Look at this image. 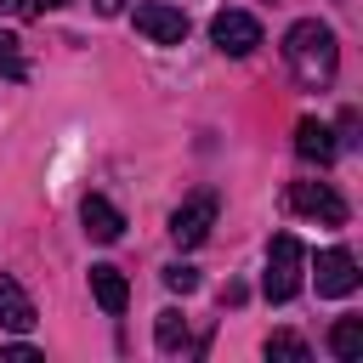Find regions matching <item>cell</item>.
Masks as SVG:
<instances>
[{
	"instance_id": "cell-1",
	"label": "cell",
	"mask_w": 363,
	"mask_h": 363,
	"mask_svg": "<svg viewBox=\"0 0 363 363\" xmlns=\"http://www.w3.org/2000/svg\"><path fill=\"white\" fill-rule=\"evenodd\" d=\"M284 62H289V74H295L301 85H312V91L335 85V68H340L335 28L318 23V17H301V23L284 34Z\"/></svg>"
},
{
	"instance_id": "cell-2",
	"label": "cell",
	"mask_w": 363,
	"mask_h": 363,
	"mask_svg": "<svg viewBox=\"0 0 363 363\" xmlns=\"http://www.w3.org/2000/svg\"><path fill=\"white\" fill-rule=\"evenodd\" d=\"M301 272H306V250H301V238H295V233H278V238L267 244V272H261L267 301H289V295L301 289Z\"/></svg>"
},
{
	"instance_id": "cell-3",
	"label": "cell",
	"mask_w": 363,
	"mask_h": 363,
	"mask_svg": "<svg viewBox=\"0 0 363 363\" xmlns=\"http://www.w3.org/2000/svg\"><path fill=\"white\" fill-rule=\"evenodd\" d=\"M210 40H216V51L221 57H250L255 45H261V23L250 17V11H216L210 17Z\"/></svg>"
},
{
	"instance_id": "cell-4",
	"label": "cell",
	"mask_w": 363,
	"mask_h": 363,
	"mask_svg": "<svg viewBox=\"0 0 363 363\" xmlns=\"http://www.w3.org/2000/svg\"><path fill=\"white\" fill-rule=\"evenodd\" d=\"M130 17H136V34H147L153 45H182V40H187V11H182V6L142 0Z\"/></svg>"
},
{
	"instance_id": "cell-5",
	"label": "cell",
	"mask_w": 363,
	"mask_h": 363,
	"mask_svg": "<svg viewBox=\"0 0 363 363\" xmlns=\"http://www.w3.org/2000/svg\"><path fill=\"white\" fill-rule=\"evenodd\" d=\"M210 227H216V193H193L187 204H176V210H170V238H176L182 250L204 244V238H210Z\"/></svg>"
},
{
	"instance_id": "cell-6",
	"label": "cell",
	"mask_w": 363,
	"mask_h": 363,
	"mask_svg": "<svg viewBox=\"0 0 363 363\" xmlns=\"http://www.w3.org/2000/svg\"><path fill=\"white\" fill-rule=\"evenodd\" d=\"M289 210L318 216L323 227H340V221H346V199H340L329 182H295V187H289Z\"/></svg>"
},
{
	"instance_id": "cell-7",
	"label": "cell",
	"mask_w": 363,
	"mask_h": 363,
	"mask_svg": "<svg viewBox=\"0 0 363 363\" xmlns=\"http://www.w3.org/2000/svg\"><path fill=\"white\" fill-rule=\"evenodd\" d=\"M312 278H318V295H352V289L363 284V272H357V255H352V250H323V255H318V267H312Z\"/></svg>"
},
{
	"instance_id": "cell-8",
	"label": "cell",
	"mask_w": 363,
	"mask_h": 363,
	"mask_svg": "<svg viewBox=\"0 0 363 363\" xmlns=\"http://www.w3.org/2000/svg\"><path fill=\"white\" fill-rule=\"evenodd\" d=\"M34 323H40V312H34L28 289H23L11 272H0V329H11V335H28Z\"/></svg>"
},
{
	"instance_id": "cell-9",
	"label": "cell",
	"mask_w": 363,
	"mask_h": 363,
	"mask_svg": "<svg viewBox=\"0 0 363 363\" xmlns=\"http://www.w3.org/2000/svg\"><path fill=\"white\" fill-rule=\"evenodd\" d=\"M91 295H96V306H102L108 318H119V312L130 306V284H125V272H119V267H108V261H96V267H91Z\"/></svg>"
},
{
	"instance_id": "cell-10",
	"label": "cell",
	"mask_w": 363,
	"mask_h": 363,
	"mask_svg": "<svg viewBox=\"0 0 363 363\" xmlns=\"http://www.w3.org/2000/svg\"><path fill=\"white\" fill-rule=\"evenodd\" d=\"M295 153H301L306 164H329V159L340 153V142H335V130H329L323 119H301V125H295Z\"/></svg>"
},
{
	"instance_id": "cell-11",
	"label": "cell",
	"mask_w": 363,
	"mask_h": 363,
	"mask_svg": "<svg viewBox=\"0 0 363 363\" xmlns=\"http://www.w3.org/2000/svg\"><path fill=\"white\" fill-rule=\"evenodd\" d=\"M79 221H85V233L96 238V244H113L119 233H125V216L102 199V193H85V204H79Z\"/></svg>"
},
{
	"instance_id": "cell-12",
	"label": "cell",
	"mask_w": 363,
	"mask_h": 363,
	"mask_svg": "<svg viewBox=\"0 0 363 363\" xmlns=\"http://www.w3.org/2000/svg\"><path fill=\"white\" fill-rule=\"evenodd\" d=\"M153 340H159V352H182V346H187V318H182L176 306H164V312L153 318Z\"/></svg>"
},
{
	"instance_id": "cell-13",
	"label": "cell",
	"mask_w": 363,
	"mask_h": 363,
	"mask_svg": "<svg viewBox=\"0 0 363 363\" xmlns=\"http://www.w3.org/2000/svg\"><path fill=\"white\" fill-rule=\"evenodd\" d=\"M329 352H335V357H346V363H352V357H363V318H340V323L329 329Z\"/></svg>"
},
{
	"instance_id": "cell-14",
	"label": "cell",
	"mask_w": 363,
	"mask_h": 363,
	"mask_svg": "<svg viewBox=\"0 0 363 363\" xmlns=\"http://www.w3.org/2000/svg\"><path fill=\"white\" fill-rule=\"evenodd\" d=\"M267 357H289V363H306L312 357V346L301 340V335H289V329H278V335H267V346H261Z\"/></svg>"
},
{
	"instance_id": "cell-15",
	"label": "cell",
	"mask_w": 363,
	"mask_h": 363,
	"mask_svg": "<svg viewBox=\"0 0 363 363\" xmlns=\"http://www.w3.org/2000/svg\"><path fill=\"white\" fill-rule=\"evenodd\" d=\"M159 278H164V289H176V295H193V289H199V272H193L187 261H170Z\"/></svg>"
},
{
	"instance_id": "cell-16",
	"label": "cell",
	"mask_w": 363,
	"mask_h": 363,
	"mask_svg": "<svg viewBox=\"0 0 363 363\" xmlns=\"http://www.w3.org/2000/svg\"><path fill=\"white\" fill-rule=\"evenodd\" d=\"M0 74L23 79V51H17V34H6V28H0Z\"/></svg>"
},
{
	"instance_id": "cell-17",
	"label": "cell",
	"mask_w": 363,
	"mask_h": 363,
	"mask_svg": "<svg viewBox=\"0 0 363 363\" xmlns=\"http://www.w3.org/2000/svg\"><path fill=\"white\" fill-rule=\"evenodd\" d=\"M40 352L28 346V340H11V346H0V363H34Z\"/></svg>"
},
{
	"instance_id": "cell-18",
	"label": "cell",
	"mask_w": 363,
	"mask_h": 363,
	"mask_svg": "<svg viewBox=\"0 0 363 363\" xmlns=\"http://www.w3.org/2000/svg\"><path fill=\"white\" fill-rule=\"evenodd\" d=\"M119 6H125V0H96V11H102V17H113Z\"/></svg>"
},
{
	"instance_id": "cell-19",
	"label": "cell",
	"mask_w": 363,
	"mask_h": 363,
	"mask_svg": "<svg viewBox=\"0 0 363 363\" xmlns=\"http://www.w3.org/2000/svg\"><path fill=\"white\" fill-rule=\"evenodd\" d=\"M40 6H45V11H57V6H68V0H40Z\"/></svg>"
}]
</instances>
